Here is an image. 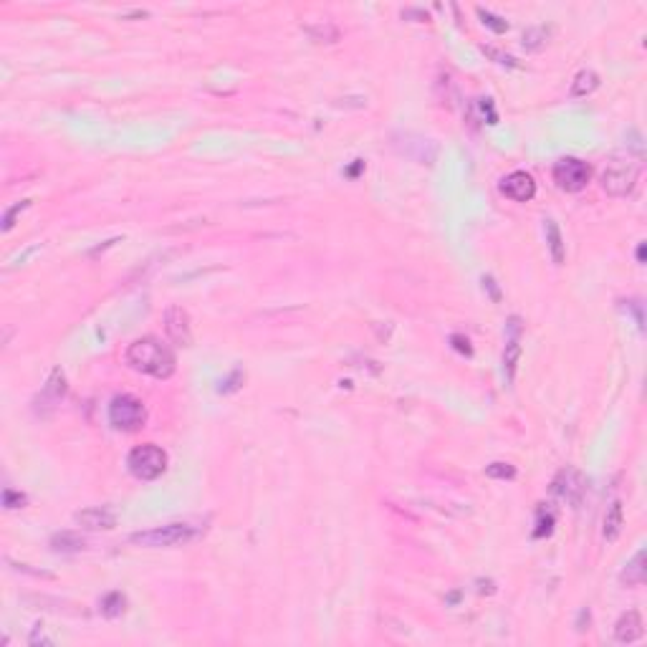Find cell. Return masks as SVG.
Segmentation results:
<instances>
[{
	"label": "cell",
	"instance_id": "277c9868",
	"mask_svg": "<svg viewBox=\"0 0 647 647\" xmlns=\"http://www.w3.org/2000/svg\"><path fill=\"white\" fill-rule=\"evenodd\" d=\"M127 468L134 478L155 480L167 470V453L162 450L160 445H152V443L139 445V448H134V450L129 453Z\"/></svg>",
	"mask_w": 647,
	"mask_h": 647
},
{
	"label": "cell",
	"instance_id": "cb8c5ba5",
	"mask_svg": "<svg viewBox=\"0 0 647 647\" xmlns=\"http://www.w3.org/2000/svg\"><path fill=\"white\" fill-rule=\"evenodd\" d=\"M480 51H483L488 58H493V61H496V64H501V66H509V69H519V61H516L514 56H509V53L498 51L496 46H480Z\"/></svg>",
	"mask_w": 647,
	"mask_h": 647
},
{
	"label": "cell",
	"instance_id": "3957f363",
	"mask_svg": "<svg viewBox=\"0 0 647 647\" xmlns=\"http://www.w3.org/2000/svg\"><path fill=\"white\" fill-rule=\"evenodd\" d=\"M197 536V529L190 524H167L157 526L150 531H137L129 536V541L145 549H170V546H182Z\"/></svg>",
	"mask_w": 647,
	"mask_h": 647
},
{
	"label": "cell",
	"instance_id": "f546056e",
	"mask_svg": "<svg viewBox=\"0 0 647 647\" xmlns=\"http://www.w3.org/2000/svg\"><path fill=\"white\" fill-rule=\"evenodd\" d=\"M243 380H245V375H243L240 370H236V372H233V375L226 380V385L220 387V392H236V389L240 387V385H236V382H243Z\"/></svg>",
	"mask_w": 647,
	"mask_h": 647
},
{
	"label": "cell",
	"instance_id": "e0dca14e",
	"mask_svg": "<svg viewBox=\"0 0 647 647\" xmlns=\"http://www.w3.org/2000/svg\"><path fill=\"white\" fill-rule=\"evenodd\" d=\"M519 359H521V341L514 331V336L506 341V349H503V375H506V382H509V385L514 382V377H516Z\"/></svg>",
	"mask_w": 647,
	"mask_h": 647
},
{
	"label": "cell",
	"instance_id": "7402d4cb",
	"mask_svg": "<svg viewBox=\"0 0 647 647\" xmlns=\"http://www.w3.org/2000/svg\"><path fill=\"white\" fill-rule=\"evenodd\" d=\"M306 33L311 35L314 40H326V43H334V40L339 38V28H336L334 23H329V21H324V23H319V26H306Z\"/></svg>",
	"mask_w": 647,
	"mask_h": 647
},
{
	"label": "cell",
	"instance_id": "9a60e30c",
	"mask_svg": "<svg viewBox=\"0 0 647 647\" xmlns=\"http://www.w3.org/2000/svg\"><path fill=\"white\" fill-rule=\"evenodd\" d=\"M543 231H546V243H549V253L551 260L556 266H561L566 260V245H564V238H561V231L556 226V220H543Z\"/></svg>",
	"mask_w": 647,
	"mask_h": 647
},
{
	"label": "cell",
	"instance_id": "30bf717a",
	"mask_svg": "<svg viewBox=\"0 0 647 647\" xmlns=\"http://www.w3.org/2000/svg\"><path fill=\"white\" fill-rule=\"evenodd\" d=\"M582 491H584L582 478H579V473L577 470H572V468L559 470V475H556L554 483H551V493L559 496V498H564V501L574 503V506L582 501Z\"/></svg>",
	"mask_w": 647,
	"mask_h": 647
},
{
	"label": "cell",
	"instance_id": "d6a6232c",
	"mask_svg": "<svg viewBox=\"0 0 647 647\" xmlns=\"http://www.w3.org/2000/svg\"><path fill=\"white\" fill-rule=\"evenodd\" d=\"M637 260H640V263H645V243H640V245H637Z\"/></svg>",
	"mask_w": 647,
	"mask_h": 647
},
{
	"label": "cell",
	"instance_id": "ac0fdd59",
	"mask_svg": "<svg viewBox=\"0 0 647 647\" xmlns=\"http://www.w3.org/2000/svg\"><path fill=\"white\" fill-rule=\"evenodd\" d=\"M124 609H127V597L121 595V592H109V595H104L101 602H99V612L109 619L121 617Z\"/></svg>",
	"mask_w": 647,
	"mask_h": 647
},
{
	"label": "cell",
	"instance_id": "5b68a950",
	"mask_svg": "<svg viewBox=\"0 0 647 647\" xmlns=\"http://www.w3.org/2000/svg\"><path fill=\"white\" fill-rule=\"evenodd\" d=\"M147 410L142 399H137L134 394H116L109 402V422L114 430L121 433H134L145 425Z\"/></svg>",
	"mask_w": 647,
	"mask_h": 647
},
{
	"label": "cell",
	"instance_id": "8992f818",
	"mask_svg": "<svg viewBox=\"0 0 647 647\" xmlns=\"http://www.w3.org/2000/svg\"><path fill=\"white\" fill-rule=\"evenodd\" d=\"M551 175H554V182L559 190L579 192L590 185L592 167L584 160H579V157H561L554 165V170H551Z\"/></svg>",
	"mask_w": 647,
	"mask_h": 647
},
{
	"label": "cell",
	"instance_id": "8fae6325",
	"mask_svg": "<svg viewBox=\"0 0 647 647\" xmlns=\"http://www.w3.org/2000/svg\"><path fill=\"white\" fill-rule=\"evenodd\" d=\"M74 519H76V524L84 526V529H89V531H99V529L109 531V529H114L116 526V514L111 509H106V506L84 509V511H79Z\"/></svg>",
	"mask_w": 647,
	"mask_h": 647
},
{
	"label": "cell",
	"instance_id": "1f68e13d",
	"mask_svg": "<svg viewBox=\"0 0 647 647\" xmlns=\"http://www.w3.org/2000/svg\"><path fill=\"white\" fill-rule=\"evenodd\" d=\"M483 289H488V291H491V299H493V301H498V299H501V291L496 289V281H493L491 276H483Z\"/></svg>",
	"mask_w": 647,
	"mask_h": 647
},
{
	"label": "cell",
	"instance_id": "6da1fadb",
	"mask_svg": "<svg viewBox=\"0 0 647 647\" xmlns=\"http://www.w3.org/2000/svg\"><path fill=\"white\" fill-rule=\"evenodd\" d=\"M127 364L134 372H142V375H150L155 380H167L172 377L175 367H177V359L175 352L162 344L157 336H142V339L132 341L124 354Z\"/></svg>",
	"mask_w": 647,
	"mask_h": 647
},
{
	"label": "cell",
	"instance_id": "4fadbf2b",
	"mask_svg": "<svg viewBox=\"0 0 647 647\" xmlns=\"http://www.w3.org/2000/svg\"><path fill=\"white\" fill-rule=\"evenodd\" d=\"M645 561H647V551L640 549L630 561H627V566L622 569V574H619V582H622L624 587H640V584L645 582V577H647Z\"/></svg>",
	"mask_w": 647,
	"mask_h": 647
},
{
	"label": "cell",
	"instance_id": "9c48e42d",
	"mask_svg": "<svg viewBox=\"0 0 647 647\" xmlns=\"http://www.w3.org/2000/svg\"><path fill=\"white\" fill-rule=\"evenodd\" d=\"M501 192L514 202H529L536 195V182H533V177L529 172L516 170V172L506 175L501 179Z\"/></svg>",
	"mask_w": 647,
	"mask_h": 647
},
{
	"label": "cell",
	"instance_id": "ba28073f",
	"mask_svg": "<svg viewBox=\"0 0 647 647\" xmlns=\"http://www.w3.org/2000/svg\"><path fill=\"white\" fill-rule=\"evenodd\" d=\"M165 331H167L172 344H177V347H190L192 344L190 314L179 306L167 309V311H165Z\"/></svg>",
	"mask_w": 647,
	"mask_h": 647
},
{
	"label": "cell",
	"instance_id": "83f0119b",
	"mask_svg": "<svg viewBox=\"0 0 647 647\" xmlns=\"http://www.w3.org/2000/svg\"><path fill=\"white\" fill-rule=\"evenodd\" d=\"M538 529L533 531V536L536 538H541V536H549L551 533V529H554V514H546L543 516V509H538Z\"/></svg>",
	"mask_w": 647,
	"mask_h": 647
},
{
	"label": "cell",
	"instance_id": "44dd1931",
	"mask_svg": "<svg viewBox=\"0 0 647 647\" xmlns=\"http://www.w3.org/2000/svg\"><path fill=\"white\" fill-rule=\"evenodd\" d=\"M549 28H543V26H533V28H529L524 33V46L526 51H541L543 46H546V40H549Z\"/></svg>",
	"mask_w": 647,
	"mask_h": 647
},
{
	"label": "cell",
	"instance_id": "d6986e66",
	"mask_svg": "<svg viewBox=\"0 0 647 647\" xmlns=\"http://www.w3.org/2000/svg\"><path fill=\"white\" fill-rule=\"evenodd\" d=\"M66 375L61 370H53L51 372V377H48V382H46V387H43V402H58V399L64 397L66 394Z\"/></svg>",
	"mask_w": 647,
	"mask_h": 647
},
{
	"label": "cell",
	"instance_id": "484cf974",
	"mask_svg": "<svg viewBox=\"0 0 647 647\" xmlns=\"http://www.w3.org/2000/svg\"><path fill=\"white\" fill-rule=\"evenodd\" d=\"M478 16L483 18V23L488 26V28H493L496 33H503V31H509V23L503 21V18L493 16L491 11H485V8H478Z\"/></svg>",
	"mask_w": 647,
	"mask_h": 647
},
{
	"label": "cell",
	"instance_id": "5bb4252c",
	"mask_svg": "<svg viewBox=\"0 0 647 647\" xmlns=\"http://www.w3.org/2000/svg\"><path fill=\"white\" fill-rule=\"evenodd\" d=\"M624 526V511H622V501H612V506L607 509L604 514V526H602V536L604 541H617L619 533H622Z\"/></svg>",
	"mask_w": 647,
	"mask_h": 647
},
{
	"label": "cell",
	"instance_id": "52a82bcc",
	"mask_svg": "<svg viewBox=\"0 0 647 647\" xmlns=\"http://www.w3.org/2000/svg\"><path fill=\"white\" fill-rule=\"evenodd\" d=\"M394 150L399 155L410 157V160L420 162V165H433L435 157H438V147H435L433 139L420 137V134H394Z\"/></svg>",
	"mask_w": 647,
	"mask_h": 647
},
{
	"label": "cell",
	"instance_id": "f1b7e54d",
	"mask_svg": "<svg viewBox=\"0 0 647 647\" xmlns=\"http://www.w3.org/2000/svg\"><path fill=\"white\" fill-rule=\"evenodd\" d=\"M450 344H453V349H455V352L465 354V357H470V354H473V347H470L468 336H463V334H453V336H450Z\"/></svg>",
	"mask_w": 647,
	"mask_h": 647
},
{
	"label": "cell",
	"instance_id": "2e32d148",
	"mask_svg": "<svg viewBox=\"0 0 647 647\" xmlns=\"http://www.w3.org/2000/svg\"><path fill=\"white\" fill-rule=\"evenodd\" d=\"M597 87H599V74L592 69H582L577 76H574L569 94H572L574 99H582V96H590L592 92H597Z\"/></svg>",
	"mask_w": 647,
	"mask_h": 647
},
{
	"label": "cell",
	"instance_id": "4316f807",
	"mask_svg": "<svg viewBox=\"0 0 647 647\" xmlns=\"http://www.w3.org/2000/svg\"><path fill=\"white\" fill-rule=\"evenodd\" d=\"M26 208H31V200H21V202H16L11 210H8L6 215H3V231H13V226H16V215L18 213H23Z\"/></svg>",
	"mask_w": 647,
	"mask_h": 647
},
{
	"label": "cell",
	"instance_id": "603a6c76",
	"mask_svg": "<svg viewBox=\"0 0 647 647\" xmlns=\"http://www.w3.org/2000/svg\"><path fill=\"white\" fill-rule=\"evenodd\" d=\"M485 475L488 478H496V480H514L516 478V468L511 465V463H491V465H485Z\"/></svg>",
	"mask_w": 647,
	"mask_h": 647
},
{
	"label": "cell",
	"instance_id": "ffe728a7",
	"mask_svg": "<svg viewBox=\"0 0 647 647\" xmlns=\"http://www.w3.org/2000/svg\"><path fill=\"white\" fill-rule=\"evenodd\" d=\"M51 549L61 551V554H76V551L84 549V538L74 531H61L51 538Z\"/></svg>",
	"mask_w": 647,
	"mask_h": 647
},
{
	"label": "cell",
	"instance_id": "7c38bea8",
	"mask_svg": "<svg viewBox=\"0 0 647 647\" xmlns=\"http://www.w3.org/2000/svg\"><path fill=\"white\" fill-rule=\"evenodd\" d=\"M642 635H645V627H642V617L637 609H627V612L617 619V624H614V640H617L619 645H632V642H637Z\"/></svg>",
	"mask_w": 647,
	"mask_h": 647
},
{
	"label": "cell",
	"instance_id": "d4e9b609",
	"mask_svg": "<svg viewBox=\"0 0 647 647\" xmlns=\"http://www.w3.org/2000/svg\"><path fill=\"white\" fill-rule=\"evenodd\" d=\"M26 503H28V498H26L21 491H16V488H6V491H3V506H6V509H23Z\"/></svg>",
	"mask_w": 647,
	"mask_h": 647
},
{
	"label": "cell",
	"instance_id": "4dcf8cb0",
	"mask_svg": "<svg viewBox=\"0 0 647 647\" xmlns=\"http://www.w3.org/2000/svg\"><path fill=\"white\" fill-rule=\"evenodd\" d=\"M28 645H53V640L43 635L40 627H33V632H31V637H28Z\"/></svg>",
	"mask_w": 647,
	"mask_h": 647
},
{
	"label": "cell",
	"instance_id": "7a4b0ae2",
	"mask_svg": "<svg viewBox=\"0 0 647 647\" xmlns=\"http://www.w3.org/2000/svg\"><path fill=\"white\" fill-rule=\"evenodd\" d=\"M640 179V165L630 157H612L602 170V190L612 197H627Z\"/></svg>",
	"mask_w": 647,
	"mask_h": 647
}]
</instances>
